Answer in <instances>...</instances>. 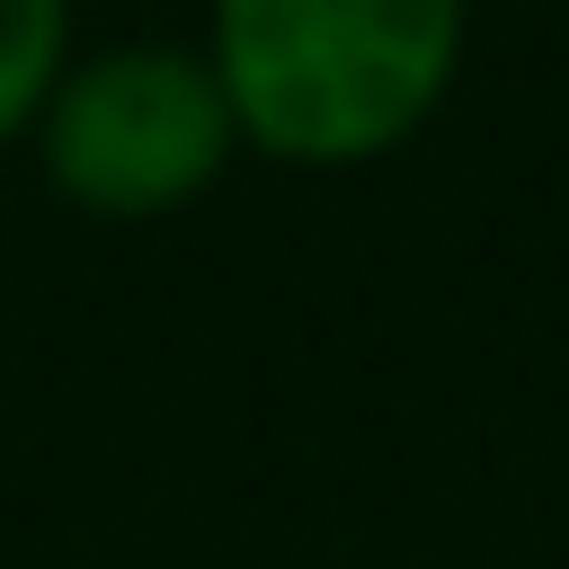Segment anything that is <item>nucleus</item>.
I'll return each mask as SVG.
<instances>
[{"label": "nucleus", "mask_w": 569, "mask_h": 569, "mask_svg": "<svg viewBox=\"0 0 569 569\" xmlns=\"http://www.w3.org/2000/svg\"><path fill=\"white\" fill-rule=\"evenodd\" d=\"M222 98L284 160H365L400 142L462 44V0H213Z\"/></svg>", "instance_id": "nucleus-1"}, {"label": "nucleus", "mask_w": 569, "mask_h": 569, "mask_svg": "<svg viewBox=\"0 0 569 569\" xmlns=\"http://www.w3.org/2000/svg\"><path fill=\"white\" fill-rule=\"evenodd\" d=\"M231 151V98L178 53H116L80 71L53 107L44 160L98 213H160L196 196Z\"/></svg>", "instance_id": "nucleus-2"}, {"label": "nucleus", "mask_w": 569, "mask_h": 569, "mask_svg": "<svg viewBox=\"0 0 569 569\" xmlns=\"http://www.w3.org/2000/svg\"><path fill=\"white\" fill-rule=\"evenodd\" d=\"M53 53H62V0H0V133L36 116Z\"/></svg>", "instance_id": "nucleus-3"}]
</instances>
